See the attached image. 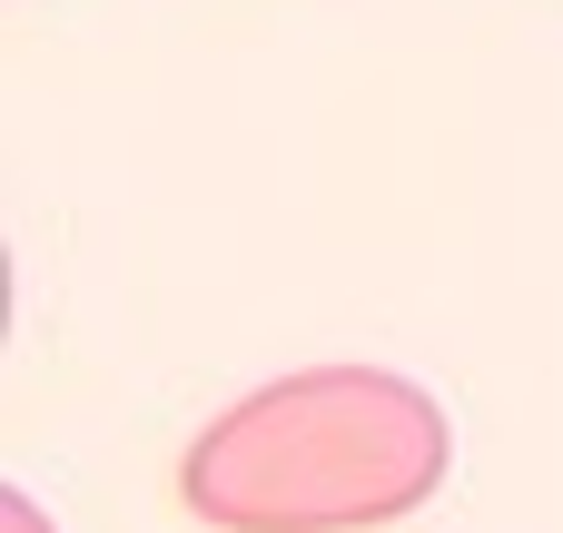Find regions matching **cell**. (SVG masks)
<instances>
[{"label": "cell", "instance_id": "6da1fadb", "mask_svg": "<svg viewBox=\"0 0 563 533\" xmlns=\"http://www.w3.org/2000/svg\"><path fill=\"white\" fill-rule=\"evenodd\" d=\"M455 465L445 406L396 366H297L218 406L178 455V504L218 533H366Z\"/></svg>", "mask_w": 563, "mask_h": 533}, {"label": "cell", "instance_id": "7a4b0ae2", "mask_svg": "<svg viewBox=\"0 0 563 533\" xmlns=\"http://www.w3.org/2000/svg\"><path fill=\"white\" fill-rule=\"evenodd\" d=\"M0 533H49V514H40L30 495H0Z\"/></svg>", "mask_w": 563, "mask_h": 533}]
</instances>
